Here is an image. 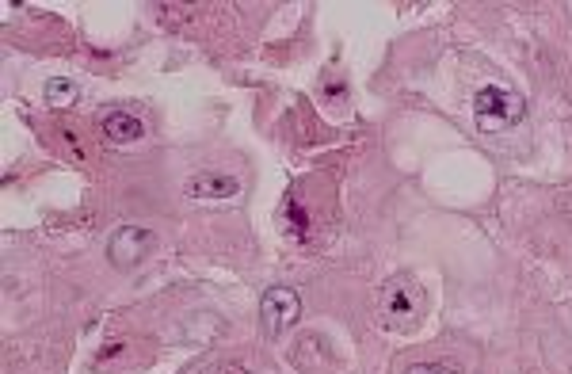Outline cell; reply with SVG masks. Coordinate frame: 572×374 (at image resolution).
<instances>
[{
  "mask_svg": "<svg viewBox=\"0 0 572 374\" xmlns=\"http://www.w3.org/2000/svg\"><path fill=\"white\" fill-rule=\"evenodd\" d=\"M378 317L386 329L409 333L424 321V291L420 283H412L409 275H393L386 279V287L378 294Z\"/></svg>",
  "mask_w": 572,
  "mask_h": 374,
  "instance_id": "1",
  "label": "cell"
},
{
  "mask_svg": "<svg viewBox=\"0 0 572 374\" xmlns=\"http://www.w3.org/2000/svg\"><path fill=\"white\" fill-rule=\"evenodd\" d=\"M473 115H477V126H481L485 134H504V130H511L515 123H523L527 104H523V96H519V92L500 88V84H489V88H481V92H477V100H473Z\"/></svg>",
  "mask_w": 572,
  "mask_h": 374,
  "instance_id": "2",
  "label": "cell"
},
{
  "mask_svg": "<svg viewBox=\"0 0 572 374\" xmlns=\"http://www.w3.org/2000/svg\"><path fill=\"white\" fill-rule=\"evenodd\" d=\"M302 317V298L290 291V287H271V291L260 298V325L271 340L286 336Z\"/></svg>",
  "mask_w": 572,
  "mask_h": 374,
  "instance_id": "3",
  "label": "cell"
},
{
  "mask_svg": "<svg viewBox=\"0 0 572 374\" xmlns=\"http://www.w3.org/2000/svg\"><path fill=\"white\" fill-rule=\"evenodd\" d=\"M157 245V237L142 226H119L111 233V241H107V256H111V264L115 268H134V264H142L145 256L153 252Z\"/></svg>",
  "mask_w": 572,
  "mask_h": 374,
  "instance_id": "4",
  "label": "cell"
},
{
  "mask_svg": "<svg viewBox=\"0 0 572 374\" xmlns=\"http://www.w3.org/2000/svg\"><path fill=\"white\" fill-rule=\"evenodd\" d=\"M237 191H241V184L229 172H199V176L187 180V195L191 199H233Z\"/></svg>",
  "mask_w": 572,
  "mask_h": 374,
  "instance_id": "5",
  "label": "cell"
},
{
  "mask_svg": "<svg viewBox=\"0 0 572 374\" xmlns=\"http://www.w3.org/2000/svg\"><path fill=\"white\" fill-rule=\"evenodd\" d=\"M100 130H103V138L115 142V146H134V142H142L145 123L138 115H130V111H111V115L100 119Z\"/></svg>",
  "mask_w": 572,
  "mask_h": 374,
  "instance_id": "6",
  "label": "cell"
},
{
  "mask_svg": "<svg viewBox=\"0 0 572 374\" xmlns=\"http://www.w3.org/2000/svg\"><path fill=\"white\" fill-rule=\"evenodd\" d=\"M46 100H50L54 107H69V104H77V100H81V88H77L73 81H62V77H58V81L46 84Z\"/></svg>",
  "mask_w": 572,
  "mask_h": 374,
  "instance_id": "7",
  "label": "cell"
},
{
  "mask_svg": "<svg viewBox=\"0 0 572 374\" xmlns=\"http://www.w3.org/2000/svg\"><path fill=\"white\" fill-rule=\"evenodd\" d=\"M405 374H462L458 363H412Z\"/></svg>",
  "mask_w": 572,
  "mask_h": 374,
  "instance_id": "8",
  "label": "cell"
}]
</instances>
